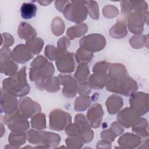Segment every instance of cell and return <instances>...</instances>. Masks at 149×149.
<instances>
[{"instance_id": "1", "label": "cell", "mask_w": 149, "mask_h": 149, "mask_svg": "<svg viewBox=\"0 0 149 149\" xmlns=\"http://www.w3.org/2000/svg\"><path fill=\"white\" fill-rule=\"evenodd\" d=\"M107 82V90L122 94L124 95H129L133 94L137 89V84L127 76L126 71L121 74H115L109 72V77Z\"/></svg>"}, {"instance_id": "2", "label": "cell", "mask_w": 149, "mask_h": 149, "mask_svg": "<svg viewBox=\"0 0 149 149\" xmlns=\"http://www.w3.org/2000/svg\"><path fill=\"white\" fill-rule=\"evenodd\" d=\"M26 66L16 73L15 77L6 79L3 81V89L14 95L22 96L29 93L30 87L26 79Z\"/></svg>"}, {"instance_id": "3", "label": "cell", "mask_w": 149, "mask_h": 149, "mask_svg": "<svg viewBox=\"0 0 149 149\" xmlns=\"http://www.w3.org/2000/svg\"><path fill=\"white\" fill-rule=\"evenodd\" d=\"M86 1L69 2L63 9V15L68 20L76 23L84 20L87 17V9Z\"/></svg>"}, {"instance_id": "4", "label": "cell", "mask_w": 149, "mask_h": 149, "mask_svg": "<svg viewBox=\"0 0 149 149\" xmlns=\"http://www.w3.org/2000/svg\"><path fill=\"white\" fill-rule=\"evenodd\" d=\"M106 41L103 36L98 34H90L80 40V44L81 48L90 52H97L103 49Z\"/></svg>"}, {"instance_id": "5", "label": "cell", "mask_w": 149, "mask_h": 149, "mask_svg": "<svg viewBox=\"0 0 149 149\" xmlns=\"http://www.w3.org/2000/svg\"><path fill=\"white\" fill-rule=\"evenodd\" d=\"M50 129L61 131L66 126V125L70 122V115L59 109H55L51 112L49 115Z\"/></svg>"}, {"instance_id": "6", "label": "cell", "mask_w": 149, "mask_h": 149, "mask_svg": "<svg viewBox=\"0 0 149 149\" xmlns=\"http://www.w3.org/2000/svg\"><path fill=\"white\" fill-rule=\"evenodd\" d=\"M12 52L10 49L3 47L1 49V71L6 75L15 76L16 74L17 66L11 59Z\"/></svg>"}, {"instance_id": "7", "label": "cell", "mask_w": 149, "mask_h": 149, "mask_svg": "<svg viewBox=\"0 0 149 149\" xmlns=\"http://www.w3.org/2000/svg\"><path fill=\"white\" fill-rule=\"evenodd\" d=\"M73 54L69 53L67 51L59 52L56 59V63L59 72L63 73H71L74 69L73 61Z\"/></svg>"}, {"instance_id": "8", "label": "cell", "mask_w": 149, "mask_h": 149, "mask_svg": "<svg viewBox=\"0 0 149 149\" xmlns=\"http://www.w3.org/2000/svg\"><path fill=\"white\" fill-rule=\"evenodd\" d=\"M1 112L11 114L16 111L17 108V100L14 95L1 89Z\"/></svg>"}, {"instance_id": "9", "label": "cell", "mask_w": 149, "mask_h": 149, "mask_svg": "<svg viewBox=\"0 0 149 149\" xmlns=\"http://www.w3.org/2000/svg\"><path fill=\"white\" fill-rule=\"evenodd\" d=\"M28 47L23 44L17 45L12 52V58L20 63H24L33 56Z\"/></svg>"}, {"instance_id": "10", "label": "cell", "mask_w": 149, "mask_h": 149, "mask_svg": "<svg viewBox=\"0 0 149 149\" xmlns=\"http://www.w3.org/2000/svg\"><path fill=\"white\" fill-rule=\"evenodd\" d=\"M35 103L36 102H34L29 98L26 97L24 98H21L19 101V109L21 114L26 118H29L36 112L40 111V106L37 107H30Z\"/></svg>"}, {"instance_id": "11", "label": "cell", "mask_w": 149, "mask_h": 149, "mask_svg": "<svg viewBox=\"0 0 149 149\" xmlns=\"http://www.w3.org/2000/svg\"><path fill=\"white\" fill-rule=\"evenodd\" d=\"M59 77L61 83L64 85L62 91L64 95L68 97H74L76 93L77 84L69 86V84L74 81V79L69 76H59Z\"/></svg>"}, {"instance_id": "12", "label": "cell", "mask_w": 149, "mask_h": 149, "mask_svg": "<svg viewBox=\"0 0 149 149\" xmlns=\"http://www.w3.org/2000/svg\"><path fill=\"white\" fill-rule=\"evenodd\" d=\"M20 15L24 19H31L36 16L37 6L31 2H24L20 7Z\"/></svg>"}, {"instance_id": "13", "label": "cell", "mask_w": 149, "mask_h": 149, "mask_svg": "<svg viewBox=\"0 0 149 149\" xmlns=\"http://www.w3.org/2000/svg\"><path fill=\"white\" fill-rule=\"evenodd\" d=\"M43 44V40L41 38H34L26 41V46L29 50L34 54H37L40 52V51L42 48Z\"/></svg>"}, {"instance_id": "14", "label": "cell", "mask_w": 149, "mask_h": 149, "mask_svg": "<svg viewBox=\"0 0 149 149\" xmlns=\"http://www.w3.org/2000/svg\"><path fill=\"white\" fill-rule=\"evenodd\" d=\"M44 114H38V118H39V120L38 121H41L43 119H45V117H44ZM40 122H38V123H36V124L33 125L32 126L34 127V128H36V129H40Z\"/></svg>"}]
</instances>
